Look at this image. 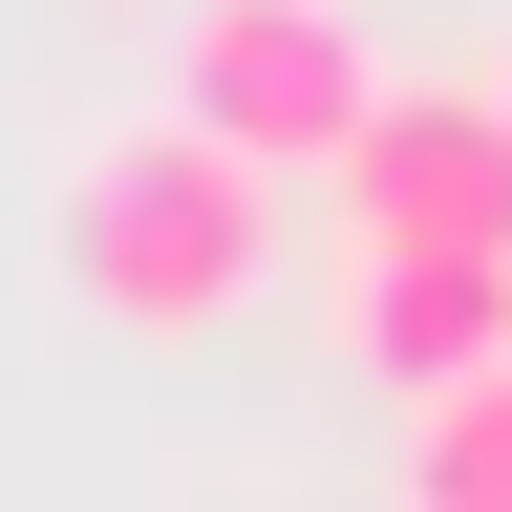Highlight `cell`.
<instances>
[{
	"instance_id": "cell-1",
	"label": "cell",
	"mask_w": 512,
	"mask_h": 512,
	"mask_svg": "<svg viewBox=\"0 0 512 512\" xmlns=\"http://www.w3.org/2000/svg\"><path fill=\"white\" fill-rule=\"evenodd\" d=\"M64 278H86V320H128V342H214V320H256V278H278V171L214 150L192 107L107 128V150L64 171Z\"/></svg>"
},
{
	"instance_id": "cell-2",
	"label": "cell",
	"mask_w": 512,
	"mask_h": 512,
	"mask_svg": "<svg viewBox=\"0 0 512 512\" xmlns=\"http://www.w3.org/2000/svg\"><path fill=\"white\" fill-rule=\"evenodd\" d=\"M171 107L256 171H342L384 128V64H363V0H192L171 43Z\"/></svg>"
},
{
	"instance_id": "cell-3",
	"label": "cell",
	"mask_w": 512,
	"mask_h": 512,
	"mask_svg": "<svg viewBox=\"0 0 512 512\" xmlns=\"http://www.w3.org/2000/svg\"><path fill=\"white\" fill-rule=\"evenodd\" d=\"M342 256H512V107L491 86H384L342 171Z\"/></svg>"
},
{
	"instance_id": "cell-4",
	"label": "cell",
	"mask_w": 512,
	"mask_h": 512,
	"mask_svg": "<svg viewBox=\"0 0 512 512\" xmlns=\"http://www.w3.org/2000/svg\"><path fill=\"white\" fill-rule=\"evenodd\" d=\"M342 342L406 384V406H448V384L512 363V256H342Z\"/></svg>"
},
{
	"instance_id": "cell-5",
	"label": "cell",
	"mask_w": 512,
	"mask_h": 512,
	"mask_svg": "<svg viewBox=\"0 0 512 512\" xmlns=\"http://www.w3.org/2000/svg\"><path fill=\"white\" fill-rule=\"evenodd\" d=\"M406 512H512V363L406 406Z\"/></svg>"
},
{
	"instance_id": "cell-6",
	"label": "cell",
	"mask_w": 512,
	"mask_h": 512,
	"mask_svg": "<svg viewBox=\"0 0 512 512\" xmlns=\"http://www.w3.org/2000/svg\"><path fill=\"white\" fill-rule=\"evenodd\" d=\"M491 107H512V64H491Z\"/></svg>"
}]
</instances>
